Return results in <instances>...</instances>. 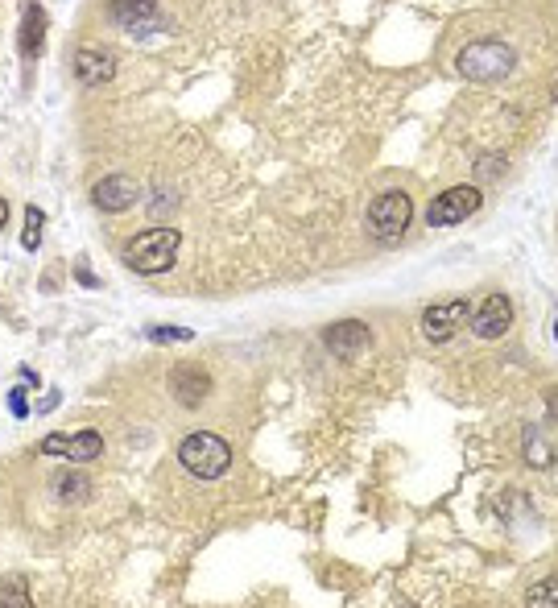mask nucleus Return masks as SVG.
<instances>
[{"instance_id": "obj_19", "label": "nucleus", "mask_w": 558, "mask_h": 608, "mask_svg": "<svg viewBox=\"0 0 558 608\" xmlns=\"http://www.w3.org/2000/svg\"><path fill=\"white\" fill-rule=\"evenodd\" d=\"M476 174H480V178H501V174H505V158H501V154H496V158H492V154H480V158H476Z\"/></svg>"}, {"instance_id": "obj_11", "label": "nucleus", "mask_w": 558, "mask_h": 608, "mask_svg": "<svg viewBox=\"0 0 558 608\" xmlns=\"http://www.w3.org/2000/svg\"><path fill=\"white\" fill-rule=\"evenodd\" d=\"M116 75V54L112 50H100V46H83L75 50V79L83 87H100Z\"/></svg>"}, {"instance_id": "obj_2", "label": "nucleus", "mask_w": 558, "mask_h": 608, "mask_svg": "<svg viewBox=\"0 0 558 608\" xmlns=\"http://www.w3.org/2000/svg\"><path fill=\"white\" fill-rule=\"evenodd\" d=\"M178 249H182V232L174 228H145L141 236H133L124 245V265L133 273H166L174 261H178Z\"/></svg>"}, {"instance_id": "obj_14", "label": "nucleus", "mask_w": 558, "mask_h": 608, "mask_svg": "<svg viewBox=\"0 0 558 608\" xmlns=\"http://www.w3.org/2000/svg\"><path fill=\"white\" fill-rule=\"evenodd\" d=\"M46 46V9L29 0L25 13H21V54L25 58H38Z\"/></svg>"}, {"instance_id": "obj_13", "label": "nucleus", "mask_w": 558, "mask_h": 608, "mask_svg": "<svg viewBox=\"0 0 558 608\" xmlns=\"http://www.w3.org/2000/svg\"><path fill=\"white\" fill-rule=\"evenodd\" d=\"M170 389H174L178 406L195 410V406L207 398V393H211V377H207L203 369H174V377H170Z\"/></svg>"}, {"instance_id": "obj_4", "label": "nucleus", "mask_w": 558, "mask_h": 608, "mask_svg": "<svg viewBox=\"0 0 558 608\" xmlns=\"http://www.w3.org/2000/svg\"><path fill=\"white\" fill-rule=\"evenodd\" d=\"M410 220H414V203H410L406 191H385L368 207V228H372V236H381V240H397L401 232L410 228Z\"/></svg>"}, {"instance_id": "obj_21", "label": "nucleus", "mask_w": 558, "mask_h": 608, "mask_svg": "<svg viewBox=\"0 0 558 608\" xmlns=\"http://www.w3.org/2000/svg\"><path fill=\"white\" fill-rule=\"evenodd\" d=\"M9 410H13L17 418H25V414H29V402H25V393H21V389H13V393H9Z\"/></svg>"}, {"instance_id": "obj_20", "label": "nucleus", "mask_w": 558, "mask_h": 608, "mask_svg": "<svg viewBox=\"0 0 558 608\" xmlns=\"http://www.w3.org/2000/svg\"><path fill=\"white\" fill-rule=\"evenodd\" d=\"M149 340L153 344H166V340L186 344V340H191V331H186V327H149Z\"/></svg>"}, {"instance_id": "obj_1", "label": "nucleus", "mask_w": 558, "mask_h": 608, "mask_svg": "<svg viewBox=\"0 0 558 608\" xmlns=\"http://www.w3.org/2000/svg\"><path fill=\"white\" fill-rule=\"evenodd\" d=\"M517 67V54L509 42L501 38H480V42H468L459 54H455V71L472 83H501L509 71Z\"/></svg>"}, {"instance_id": "obj_15", "label": "nucleus", "mask_w": 558, "mask_h": 608, "mask_svg": "<svg viewBox=\"0 0 558 608\" xmlns=\"http://www.w3.org/2000/svg\"><path fill=\"white\" fill-rule=\"evenodd\" d=\"M54 493H58V501L79 505V501H87V497H91V480H87L83 472H62V476L54 480Z\"/></svg>"}, {"instance_id": "obj_8", "label": "nucleus", "mask_w": 558, "mask_h": 608, "mask_svg": "<svg viewBox=\"0 0 558 608\" xmlns=\"http://www.w3.org/2000/svg\"><path fill=\"white\" fill-rule=\"evenodd\" d=\"M468 323L480 340H501L513 327V302L505 294H488L476 311H468Z\"/></svg>"}, {"instance_id": "obj_7", "label": "nucleus", "mask_w": 558, "mask_h": 608, "mask_svg": "<svg viewBox=\"0 0 558 608\" xmlns=\"http://www.w3.org/2000/svg\"><path fill=\"white\" fill-rule=\"evenodd\" d=\"M42 455H62L71 464H91L104 455V439L100 431H71V435H46L42 439Z\"/></svg>"}, {"instance_id": "obj_18", "label": "nucleus", "mask_w": 558, "mask_h": 608, "mask_svg": "<svg viewBox=\"0 0 558 608\" xmlns=\"http://www.w3.org/2000/svg\"><path fill=\"white\" fill-rule=\"evenodd\" d=\"M525 600H530L534 608H554V604H558V580L550 575V580L534 584V588H530V596H525Z\"/></svg>"}, {"instance_id": "obj_10", "label": "nucleus", "mask_w": 558, "mask_h": 608, "mask_svg": "<svg viewBox=\"0 0 558 608\" xmlns=\"http://www.w3.org/2000/svg\"><path fill=\"white\" fill-rule=\"evenodd\" d=\"M137 195H141V187L129 174H108L91 187V203H96L100 211H129L137 203Z\"/></svg>"}, {"instance_id": "obj_12", "label": "nucleus", "mask_w": 558, "mask_h": 608, "mask_svg": "<svg viewBox=\"0 0 558 608\" xmlns=\"http://www.w3.org/2000/svg\"><path fill=\"white\" fill-rule=\"evenodd\" d=\"M108 17L120 29H149L153 17H158V0H108Z\"/></svg>"}, {"instance_id": "obj_9", "label": "nucleus", "mask_w": 558, "mask_h": 608, "mask_svg": "<svg viewBox=\"0 0 558 608\" xmlns=\"http://www.w3.org/2000/svg\"><path fill=\"white\" fill-rule=\"evenodd\" d=\"M323 344H327V352H331L335 360H356V356L372 344L368 323H360V319H339V323H331V327L323 331Z\"/></svg>"}, {"instance_id": "obj_16", "label": "nucleus", "mask_w": 558, "mask_h": 608, "mask_svg": "<svg viewBox=\"0 0 558 608\" xmlns=\"http://www.w3.org/2000/svg\"><path fill=\"white\" fill-rule=\"evenodd\" d=\"M42 224H46L42 207H25V236H21L25 249H38L42 245Z\"/></svg>"}, {"instance_id": "obj_5", "label": "nucleus", "mask_w": 558, "mask_h": 608, "mask_svg": "<svg viewBox=\"0 0 558 608\" xmlns=\"http://www.w3.org/2000/svg\"><path fill=\"white\" fill-rule=\"evenodd\" d=\"M480 203H484V195H480L476 187H451V191H443L439 199H430V207H426V224H430V228L463 224L468 216H476Z\"/></svg>"}, {"instance_id": "obj_22", "label": "nucleus", "mask_w": 558, "mask_h": 608, "mask_svg": "<svg viewBox=\"0 0 558 608\" xmlns=\"http://www.w3.org/2000/svg\"><path fill=\"white\" fill-rule=\"evenodd\" d=\"M5 220H9V203L0 199V228H5Z\"/></svg>"}, {"instance_id": "obj_3", "label": "nucleus", "mask_w": 558, "mask_h": 608, "mask_svg": "<svg viewBox=\"0 0 558 608\" xmlns=\"http://www.w3.org/2000/svg\"><path fill=\"white\" fill-rule=\"evenodd\" d=\"M178 464L199 480H220L232 468V447H228V439L211 435V431H195L178 443Z\"/></svg>"}, {"instance_id": "obj_17", "label": "nucleus", "mask_w": 558, "mask_h": 608, "mask_svg": "<svg viewBox=\"0 0 558 608\" xmlns=\"http://www.w3.org/2000/svg\"><path fill=\"white\" fill-rule=\"evenodd\" d=\"M0 604H5V608H29V592H25L21 575H13V580L0 584Z\"/></svg>"}, {"instance_id": "obj_6", "label": "nucleus", "mask_w": 558, "mask_h": 608, "mask_svg": "<svg viewBox=\"0 0 558 608\" xmlns=\"http://www.w3.org/2000/svg\"><path fill=\"white\" fill-rule=\"evenodd\" d=\"M468 302L463 298H451V302H434V307H426L422 311V336L430 340V344H447L455 331L468 323Z\"/></svg>"}]
</instances>
